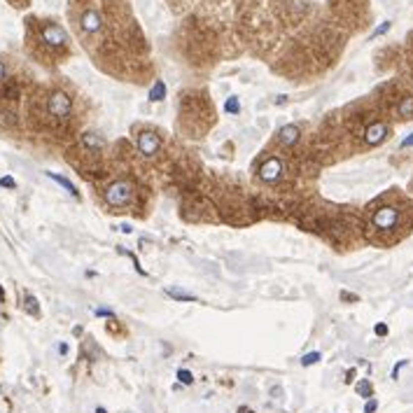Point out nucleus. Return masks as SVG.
Here are the masks:
<instances>
[{"label": "nucleus", "mask_w": 413, "mask_h": 413, "mask_svg": "<svg viewBox=\"0 0 413 413\" xmlns=\"http://www.w3.org/2000/svg\"><path fill=\"white\" fill-rule=\"evenodd\" d=\"M373 331H376V336H388V324L378 322L376 327H373Z\"/></svg>", "instance_id": "obj_20"}, {"label": "nucleus", "mask_w": 413, "mask_h": 413, "mask_svg": "<svg viewBox=\"0 0 413 413\" xmlns=\"http://www.w3.org/2000/svg\"><path fill=\"white\" fill-rule=\"evenodd\" d=\"M353 378H355V369H350V371L346 373V383H350Z\"/></svg>", "instance_id": "obj_29"}, {"label": "nucleus", "mask_w": 413, "mask_h": 413, "mask_svg": "<svg viewBox=\"0 0 413 413\" xmlns=\"http://www.w3.org/2000/svg\"><path fill=\"white\" fill-rule=\"evenodd\" d=\"M0 299H5V294H2V289H0Z\"/></svg>", "instance_id": "obj_33"}, {"label": "nucleus", "mask_w": 413, "mask_h": 413, "mask_svg": "<svg viewBox=\"0 0 413 413\" xmlns=\"http://www.w3.org/2000/svg\"><path fill=\"white\" fill-rule=\"evenodd\" d=\"M178 380L184 383V385H191V383H194V376H191V371H187V369H180V371H178Z\"/></svg>", "instance_id": "obj_19"}, {"label": "nucleus", "mask_w": 413, "mask_h": 413, "mask_svg": "<svg viewBox=\"0 0 413 413\" xmlns=\"http://www.w3.org/2000/svg\"><path fill=\"white\" fill-rule=\"evenodd\" d=\"M397 115L409 119L413 117V96H404V98L399 100V105H397Z\"/></svg>", "instance_id": "obj_12"}, {"label": "nucleus", "mask_w": 413, "mask_h": 413, "mask_svg": "<svg viewBox=\"0 0 413 413\" xmlns=\"http://www.w3.org/2000/svg\"><path fill=\"white\" fill-rule=\"evenodd\" d=\"M388 124H383V122H373L364 129V142L367 145H380V142L388 138Z\"/></svg>", "instance_id": "obj_7"}, {"label": "nucleus", "mask_w": 413, "mask_h": 413, "mask_svg": "<svg viewBox=\"0 0 413 413\" xmlns=\"http://www.w3.org/2000/svg\"><path fill=\"white\" fill-rule=\"evenodd\" d=\"M390 31V21H385V24H380L376 31H373V38H378V35H383V33H388Z\"/></svg>", "instance_id": "obj_21"}, {"label": "nucleus", "mask_w": 413, "mask_h": 413, "mask_svg": "<svg viewBox=\"0 0 413 413\" xmlns=\"http://www.w3.org/2000/svg\"><path fill=\"white\" fill-rule=\"evenodd\" d=\"M315 362H320V353H318V350L306 353V355L301 357V364H304V367H311V364H315Z\"/></svg>", "instance_id": "obj_18"}, {"label": "nucleus", "mask_w": 413, "mask_h": 413, "mask_svg": "<svg viewBox=\"0 0 413 413\" xmlns=\"http://www.w3.org/2000/svg\"><path fill=\"white\" fill-rule=\"evenodd\" d=\"M238 413H255V411H252V409H248V406H240Z\"/></svg>", "instance_id": "obj_31"}, {"label": "nucleus", "mask_w": 413, "mask_h": 413, "mask_svg": "<svg viewBox=\"0 0 413 413\" xmlns=\"http://www.w3.org/2000/svg\"><path fill=\"white\" fill-rule=\"evenodd\" d=\"M341 297L346 299V301H348V299H350V301H357V297H355V294H348V292H341Z\"/></svg>", "instance_id": "obj_28"}, {"label": "nucleus", "mask_w": 413, "mask_h": 413, "mask_svg": "<svg viewBox=\"0 0 413 413\" xmlns=\"http://www.w3.org/2000/svg\"><path fill=\"white\" fill-rule=\"evenodd\" d=\"M21 308H24L28 315H40V306H38V299L33 294H24V301H21Z\"/></svg>", "instance_id": "obj_13"}, {"label": "nucleus", "mask_w": 413, "mask_h": 413, "mask_svg": "<svg viewBox=\"0 0 413 413\" xmlns=\"http://www.w3.org/2000/svg\"><path fill=\"white\" fill-rule=\"evenodd\" d=\"M278 140H280L282 145H287V147H292V145H294V142L299 140V126H294V124L282 126V129H280V133H278Z\"/></svg>", "instance_id": "obj_10"}, {"label": "nucleus", "mask_w": 413, "mask_h": 413, "mask_svg": "<svg viewBox=\"0 0 413 413\" xmlns=\"http://www.w3.org/2000/svg\"><path fill=\"white\" fill-rule=\"evenodd\" d=\"M133 194H136V189H133V184L129 180H115L110 182L108 187H105V191H103V196H105V203L112 208H124L129 206L133 201Z\"/></svg>", "instance_id": "obj_1"}, {"label": "nucleus", "mask_w": 413, "mask_h": 413, "mask_svg": "<svg viewBox=\"0 0 413 413\" xmlns=\"http://www.w3.org/2000/svg\"><path fill=\"white\" fill-rule=\"evenodd\" d=\"M96 315H103V318H105V315H108V318H115V313H112V311H108V308H98V311H96Z\"/></svg>", "instance_id": "obj_25"}, {"label": "nucleus", "mask_w": 413, "mask_h": 413, "mask_svg": "<svg viewBox=\"0 0 413 413\" xmlns=\"http://www.w3.org/2000/svg\"><path fill=\"white\" fill-rule=\"evenodd\" d=\"M58 353H61V355H66V353H68V346H66V343H61V346H58Z\"/></svg>", "instance_id": "obj_30"}, {"label": "nucleus", "mask_w": 413, "mask_h": 413, "mask_svg": "<svg viewBox=\"0 0 413 413\" xmlns=\"http://www.w3.org/2000/svg\"><path fill=\"white\" fill-rule=\"evenodd\" d=\"M166 294H168V297H173L175 301H187V304L198 301L194 294H189V292H184V289H180V287H166Z\"/></svg>", "instance_id": "obj_11"}, {"label": "nucleus", "mask_w": 413, "mask_h": 413, "mask_svg": "<svg viewBox=\"0 0 413 413\" xmlns=\"http://www.w3.org/2000/svg\"><path fill=\"white\" fill-rule=\"evenodd\" d=\"M164 96H166V84L159 80V82H154V87L149 89V100L157 103V100H164Z\"/></svg>", "instance_id": "obj_15"}, {"label": "nucleus", "mask_w": 413, "mask_h": 413, "mask_svg": "<svg viewBox=\"0 0 413 413\" xmlns=\"http://www.w3.org/2000/svg\"><path fill=\"white\" fill-rule=\"evenodd\" d=\"M80 142H82V147H84V149H89V152L105 147V140H103V138H100V136H98L96 131H87V133H82Z\"/></svg>", "instance_id": "obj_9"}, {"label": "nucleus", "mask_w": 413, "mask_h": 413, "mask_svg": "<svg viewBox=\"0 0 413 413\" xmlns=\"http://www.w3.org/2000/svg\"><path fill=\"white\" fill-rule=\"evenodd\" d=\"M357 395L364 397V399H371V395H373L371 383H369V380H360V383H357Z\"/></svg>", "instance_id": "obj_17"}, {"label": "nucleus", "mask_w": 413, "mask_h": 413, "mask_svg": "<svg viewBox=\"0 0 413 413\" xmlns=\"http://www.w3.org/2000/svg\"><path fill=\"white\" fill-rule=\"evenodd\" d=\"M40 35H42V40H45V45H47V47H51V49H58V47H63V45L68 42L66 31H63V28H61L58 24H51V21L42 26Z\"/></svg>", "instance_id": "obj_4"}, {"label": "nucleus", "mask_w": 413, "mask_h": 413, "mask_svg": "<svg viewBox=\"0 0 413 413\" xmlns=\"http://www.w3.org/2000/svg\"><path fill=\"white\" fill-rule=\"evenodd\" d=\"M224 112H227V115H238L240 112V100L236 98V96H229L227 103H224Z\"/></svg>", "instance_id": "obj_16"}, {"label": "nucleus", "mask_w": 413, "mask_h": 413, "mask_svg": "<svg viewBox=\"0 0 413 413\" xmlns=\"http://www.w3.org/2000/svg\"><path fill=\"white\" fill-rule=\"evenodd\" d=\"M371 224L378 231H392L399 224V210L395 206H380L371 217Z\"/></svg>", "instance_id": "obj_3"}, {"label": "nucleus", "mask_w": 413, "mask_h": 413, "mask_svg": "<svg viewBox=\"0 0 413 413\" xmlns=\"http://www.w3.org/2000/svg\"><path fill=\"white\" fill-rule=\"evenodd\" d=\"M96 413H108V411H105V409H100V406H98V409H96Z\"/></svg>", "instance_id": "obj_32"}, {"label": "nucleus", "mask_w": 413, "mask_h": 413, "mask_svg": "<svg viewBox=\"0 0 413 413\" xmlns=\"http://www.w3.org/2000/svg\"><path fill=\"white\" fill-rule=\"evenodd\" d=\"M402 147H413V133L411 136H406L404 140H402Z\"/></svg>", "instance_id": "obj_26"}, {"label": "nucleus", "mask_w": 413, "mask_h": 413, "mask_svg": "<svg viewBox=\"0 0 413 413\" xmlns=\"http://www.w3.org/2000/svg\"><path fill=\"white\" fill-rule=\"evenodd\" d=\"M136 145H138V152H140L142 157H154L159 152V147H161V138L154 131H140Z\"/></svg>", "instance_id": "obj_5"}, {"label": "nucleus", "mask_w": 413, "mask_h": 413, "mask_svg": "<svg viewBox=\"0 0 413 413\" xmlns=\"http://www.w3.org/2000/svg\"><path fill=\"white\" fill-rule=\"evenodd\" d=\"M47 112L54 119H68L73 115V98L66 91H51L49 98H47Z\"/></svg>", "instance_id": "obj_2"}, {"label": "nucleus", "mask_w": 413, "mask_h": 413, "mask_svg": "<svg viewBox=\"0 0 413 413\" xmlns=\"http://www.w3.org/2000/svg\"><path fill=\"white\" fill-rule=\"evenodd\" d=\"M49 178H51V180H54V182H58V184H61V187H63V189H66V191H68V194H73V196H75V198H77V196H80V191H77V189H75V184H73V182H70V180H66V178H63V175H56V173H49Z\"/></svg>", "instance_id": "obj_14"}, {"label": "nucleus", "mask_w": 413, "mask_h": 413, "mask_svg": "<svg viewBox=\"0 0 413 413\" xmlns=\"http://www.w3.org/2000/svg\"><path fill=\"white\" fill-rule=\"evenodd\" d=\"M259 178L264 182H278L282 178V161L280 159H266L264 164L259 166Z\"/></svg>", "instance_id": "obj_6"}, {"label": "nucleus", "mask_w": 413, "mask_h": 413, "mask_svg": "<svg viewBox=\"0 0 413 413\" xmlns=\"http://www.w3.org/2000/svg\"><path fill=\"white\" fill-rule=\"evenodd\" d=\"M376 409H378V402H376V399H369L367 406H364V413H373Z\"/></svg>", "instance_id": "obj_23"}, {"label": "nucleus", "mask_w": 413, "mask_h": 413, "mask_svg": "<svg viewBox=\"0 0 413 413\" xmlns=\"http://www.w3.org/2000/svg\"><path fill=\"white\" fill-rule=\"evenodd\" d=\"M0 184H2V187H9V189H12V187H17V182H14V178H9V175H5V178H0Z\"/></svg>", "instance_id": "obj_22"}, {"label": "nucleus", "mask_w": 413, "mask_h": 413, "mask_svg": "<svg viewBox=\"0 0 413 413\" xmlns=\"http://www.w3.org/2000/svg\"><path fill=\"white\" fill-rule=\"evenodd\" d=\"M402 367H406V360H402V362L397 364L395 369H392V378H397V376H399V371H402Z\"/></svg>", "instance_id": "obj_24"}, {"label": "nucleus", "mask_w": 413, "mask_h": 413, "mask_svg": "<svg viewBox=\"0 0 413 413\" xmlns=\"http://www.w3.org/2000/svg\"><path fill=\"white\" fill-rule=\"evenodd\" d=\"M100 26H103V19L96 9H87L82 17H80V28H82L84 33H96L100 31Z\"/></svg>", "instance_id": "obj_8"}, {"label": "nucleus", "mask_w": 413, "mask_h": 413, "mask_svg": "<svg viewBox=\"0 0 413 413\" xmlns=\"http://www.w3.org/2000/svg\"><path fill=\"white\" fill-rule=\"evenodd\" d=\"M5 77H7V68H5V63L0 61V82H2Z\"/></svg>", "instance_id": "obj_27"}]
</instances>
